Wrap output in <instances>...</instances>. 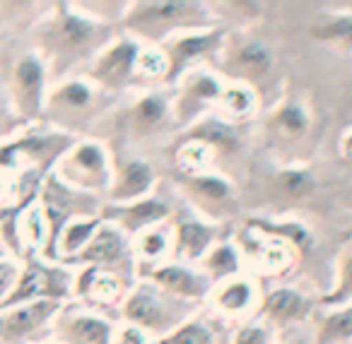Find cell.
<instances>
[{
    "mask_svg": "<svg viewBox=\"0 0 352 344\" xmlns=\"http://www.w3.org/2000/svg\"><path fill=\"white\" fill-rule=\"evenodd\" d=\"M138 251H140V255L145 257V260H155V257H160L162 253L166 251V238L162 231H145L140 238V243H138Z\"/></svg>",
    "mask_w": 352,
    "mask_h": 344,
    "instance_id": "cell-37",
    "label": "cell"
},
{
    "mask_svg": "<svg viewBox=\"0 0 352 344\" xmlns=\"http://www.w3.org/2000/svg\"><path fill=\"white\" fill-rule=\"evenodd\" d=\"M251 227L263 229L265 233H273V236H278L280 241H289L294 248H299V251H307V248L311 246V238H309V233L294 222H287V224H280V227H275V224H268V222H263V219H251Z\"/></svg>",
    "mask_w": 352,
    "mask_h": 344,
    "instance_id": "cell-33",
    "label": "cell"
},
{
    "mask_svg": "<svg viewBox=\"0 0 352 344\" xmlns=\"http://www.w3.org/2000/svg\"><path fill=\"white\" fill-rule=\"evenodd\" d=\"M270 130L283 140H299L309 130V116L299 104L287 102L270 116Z\"/></svg>",
    "mask_w": 352,
    "mask_h": 344,
    "instance_id": "cell-26",
    "label": "cell"
},
{
    "mask_svg": "<svg viewBox=\"0 0 352 344\" xmlns=\"http://www.w3.org/2000/svg\"><path fill=\"white\" fill-rule=\"evenodd\" d=\"M275 185H278V193L285 200H304L314 190V179L309 171L287 169L280 171L278 179H275Z\"/></svg>",
    "mask_w": 352,
    "mask_h": 344,
    "instance_id": "cell-30",
    "label": "cell"
},
{
    "mask_svg": "<svg viewBox=\"0 0 352 344\" xmlns=\"http://www.w3.org/2000/svg\"><path fill=\"white\" fill-rule=\"evenodd\" d=\"M182 188L186 195L198 205V207L208 209L215 217H225V214L234 212V190L220 176H201V174H184L182 176Z\"/></svg>",
    "mask_w": 352,
    "mask_h": 344,
    "instance_id": "cell-11",
    "label": "cell"
},
{
    "mask_svg": "<svg viewBox=\"0 0 352 344\" xmlns=\"http://www.w3.org/2000/svg\"><path fill=\"white\" fill-rule=\"evenodd\" d=\"M217 334L201 320H186L184 325L162 337L157 344H217Z\"/></svg>",
    "mask_w": 352,
    "mask_h": 344,
    "instance_id": "cell-29",
    "label": "cell"
},
{
    "mask_svg": "<svg viewBox=\"0 0 352 344\" xmlns=\"http://www.w3.org/2000/svg\"><path fill=\"white\" fill-rule=\"evenodd\" d=\"M56 332L63 344H111V323L97 315L65 313L56 318Z\"/></svg>",
    "mask_w": 352,
    "mask_h": 344,
    "instance_id": "cell-17",
    "label": "cell"
},
{
    "mask_svg": "<svg viewBox=\"0 0 352 344\" xmlns=\"http://www.w3.org/2000/svg\"><path fill=\"white\" fill-rule=\"evenodd\" d=\"M94 102H97V94L92 92V87H89L87 82L73 80V82L60 84V87L51 94L49 108L51 111H60L65 118H78L92 111Z\"/></svg>",
    "mask_w": 352,
    "mask_h": 344,
    "instance_id": "cell-21",
    "label": "cell"
},
{
    "mask_svg": "<svg viewBox=\"0 0 352 344\" xmlns=\"http://www.w3.org/2000/svg\"><path fill=\"white\" fill-rule=\"evenodd\" d=\"M17 123H25V121H20V118H12L10 113L0 108V137H6L8 133H10L12 128L17 126Z\"/></svg>",
    "mask_w": 352,
    "mask_h": 344,
    "instance_id": "cell-41",
    "label": "cell"
},
{
    "mask_svg": "<svg viewBox=\"0 0 352 344\" xmlns=\"http://www.w3.org/2000/svg\"><path fill=\"white\" fill-rule=\"evenodd\" d=\"M232 344H270L268 332L258 325H244V328L236 330Z\"/></svg>",
    "mask_w": 352,
    "mask_h": 344,
    "instance_id": "cell-38",
    "label": "cell"
},
{
    "mask_svg": "<svg viewBox=\"0 0 352 344\" xmlns=\"http://www.w3.org/2000/svg\"><path fill=\"white\" fill-rule=\"evenodd\" d=\"M352 301V251L340 260V275H338V286L321 296V306H342Z\"/></svg>",
    "mask_w": 352,
    "mask_h": 344,
    "instance_id": "cell-34",
    "label": "cell"
},
{
    "mask_svg": "<svg viewBox=\"0 0 352 344\" xmlns=\"http://www.w3.org/2000/svg\"><path fill=\"white\" fill-rule=\"evenodd\" d=\"M121 25L133 36L155 44V41H164L174 32L210 27L212 17L203 3H191V0H142V3H133Z\"/></svg>",
    "mask_w": 352,
    "mask_h": 344,
    "instance_id": "cell-2",
    "label": "cell"
},
{
    "mask_svg": "<svg viewBox=\"0 0 352 344\" xmlns=\"http://www.w3.org/2000/svg\"><path fill=\"white\" fill-rule=\"evenodd\" d=\"M222 41H225V32L222 30H208V32H196V34L176 36L164 49L166 56L164 82H174L176 78H182L186 73V68H191L196 60H203L212 51L220 49Z\"/></svg>",
    "mask_w": 352,
    "mask_h": 344,
    "instance_id": "cell-9",
    "label": "cell"
},
{
    "mask_svg": "<svg viewBox=\"0 0 352 344\" xmlns=\"http://www.w3.org/2000/svg\"><path fill=\"white\" fill-rule=\"evenodd\" d=\"M135 75H142V78L150 80H164L166 78V56L164 51L157 49H140V56H138L135 63Z\"/></svg>",
    "mask_w": 352,
    "mask_h": 344,
    "instance_id": "cell-35",
    "label": "cell"
},
{
    "mask_svg": "<svg viewBox=\"0 0 352 344\" xmlns=\"http://www.w3.org/2000/svg\"><path fill=\"white\" fill-rule=\"evenodd\" d=\"M188 142H201L208 150H215L220 154H234L239 150V137L234 128L222 121H203L186 135Z\"/></svg>",
    "mask_w": 352,
    "mask_h": 344,
    "instance_id": "cell-22",
    "label": "cell"
},
{
    "mask_svg": "<svg viewBox=\"0 0 352 344\" xmlns=\"http://www.w3.org/2000/svg\"><path fill=\"white\" fill-rule=\"evenodd\" d=\"M220 236V229L215 224H203L196 219H182L176 224V255L186 257V260H196V257L206 255L210 246Z\"/></svg>",
    "mask_w": 352,
    "mask_h": 344,
    "instance_id": "cell-19",
    "label": "cell"
},
{
    "mask_svg": "<svg viewBox=\"0 0 352 344\" xmlns=\"http://www.w3.org/2000/svg\"><path fill=\"white\" fill-rule=\"evenodd\" d=\"M104 219L99 217V214H94V217H87L82 219V222H70L68 227L63 229V233H60L58 238V248H60V255L63 257H75L80 251H82L85 246H87L89 241H92L94 233L102 229Z\"/></svg>",
    "mask_w": 352,
    "mask_h": 344,
    "instance_id": "cell-27",
    "label": "cell"
},
{
    "mask_svg": "<svg viewBox=\"0 0 352 344\" xmlns=\"http://www.w3.org/2000/svg\"><path fill=\"white\" fill-rule=\"evenodd\" d=\"M352 339V303L323 315L316 330V344H345Z\"/></svg>",
    "mask_w": 352,
    "mask_h": 344,
    "instance_id": "cell-28",
    "label": "cell"
},
{
    "mask_svg": "<svg viewBox=\"0 0 352 344\" xmlns=\"http://www.w3.org/2000/svg\"><path fill=\"white\" fill-rule=\"evenodd\" d=\"M126 257V243H123L121 233L111 227L99 229L97 233L92 236V241L82 248V251L75 255L78 262H85L89 267H107L113 265V262H121ZM73 260V257H70Z\"/></svg>",
    "mask_w": 352,
    "mask_h": 344,
    "instance_id": "cell-18",
    "label": "cell"
},
{
    "mask_svg": "<svg viewBox=\"0 0 352 344\" xmlns=\"http://www.w3.org/2000/svg\"><path fill=\"white\" fill-rule=\"evenodd\" d=\"M206 267L210 272V279H225V277H232L239 272V255H236V251L230 243H220V246H215L208 253Z\"/></svg>",
    "mask_w": 352,
    "mask_h": 344,
    "instance_id": "cell-31",
    "label": "cell"
},
{
    "mask_svg": "<svg viewBox=\"0 0 352 344\" xmlns=\"http://www.w3.org/2000/svg\"><path fill=\"white\" fill-rule=\"evenodd\" d=\"M340 157L352 164V130H345V135L340 137Z\"/></svg>",
    "mask_w": 352,
    "mask_h": 344,
    "instance_id": "cell-42",
    "label": "cell"
},
{
    "mask_svg": "<svg viewBox=\"0 0 352 344\" xmlns=\"http://www.w3.org/2000/svg\"><path fill=\"white\" fill-rule=\"evenodd\" d=\"M152 183H155V171L147 161L131 159L113 171V183L109 188L113 205H128L145 200V195L150 193Z\"/></svg>",
    "mask_w": 352,
    "mask_h": 344,
    "instance_id": "cell-15",
    "label": "cell"
},
{
    "mask_svg": "<svg viewBox=\"0 0 352 344\" xmlns=\"http://www.w3.org/2000/svg\"><path fill=\"white\" fill-rule=\"evenodd\" d=\"M116 344H145V337H142V332L138 328H128V330H123V334L118 337V342Z\"/></svg>",
    "mask_w": 352,
    "mask_h": 344,
    "instance_id": "cell-40",
    "label": "cell"
},
{
    "mask_svg": "<svg viewBox=\"0 0 352 344\" xmlns=\"http://www.w3.org/2000/svg\"><path fill=\"white\" fill-rule=\"evenodd\" d=\"M169 214V205L162 203V200H138V203H128V205H104L99 209V217L104 222H116L126 229L128 233L142 231L145 227L162 222V219Z\"/></svg>",
    "mask_w": 352,
    "mask_h": 344,
    "instance_id": "cell-13",
    "label": "cell"
},
{
    "mask_svg": "<svg viewBox=\"0 0 352 344\" xmlns=\"http://www.w3.org/2000/svg\"><path fill=\"white\" fill-rule=\"evenodd\" d=\"M46 70L36 56L27 54L15 63L10 73V94L20 121H36L44 108Z\"/></svg>",
    "mask_w": 352,
    "mask_h": 344,
    "instance_id": "cell-7",
    "label": "cell"
},
{
    "mask_svg": "<svg viewBox=\"0 0 352 344\" xmlns=\"http://www.w3.org/2000/svg\"><path fill=\"white\" fill-rule=\"evenodd\" d=\"M17 279H20V277H17L15 267H12L10 262H0V303L12 294Z\"/></svg>",
    "mask_w": 352,
    "mask_h": 344,
    "instance_id": "cell-39",
    "label": "cell"
},
{
    "mask_svg": "<svg viewBox=\"0 0 352 344\" xmlns=\"http://www.w3.org/2000/svg\"><path fill=\"white\" fill-rule=\"evenodd\" d=\"M111 176L107 152L97 142H78L58 161V179L80 193L109 188L113 183Z\"/></svg>",
    "mask_w": 352,
    "mask_h": 344,
    "instance_id": "cell-4",
    "label": "cell"
},
{
    "mask_svg": "<svg viewBox=\"0 0 352 344\" xmlns=\"http://www.w3.org/2000/svg\"><path fill=\"white\" fill-rule=\"evenodd\" d=\"M113 32L109 25L78 15L68 3H58L56 12L41 30V46L56 60L60 73L89 56H99L111 41Z\"/></svg>",
    "mask_w": 352,
    "mask_h": 344,
    "instance_id": "cell-1",
    "label": "cell"
},
{
    "mask_svg": "<svg viewBox=\"0 0 352 344\" xmlns=\"http://www.w3.org/2000/svg\"><path fill=\"white\" fill-rule=\"evenodd\" d=\"M94 198L87 193L65 185L58 176H46L44 188H41V209L46 224H49V241H46L44 255L49 260L58 257V238L63 229L70 224L73 214H92L97 212V205H92Z\"/></svg>",
    "mask_w": 352,
    "mask_h": 344,
    "instance_id": "cell-3",
    "label": "cell"
},
{
    "mask_svg": "<svg viewBox=\"0 0 352 344\" xmlns=\"http://www.w3.org/2000/svg\"><path fill=\"white\" fill-rule=\"evenodd\" d=\"M309 36L352 51V15H328L309 27Z\"/></svg>",
    "mask_w": 352,
    "mask_h": 344,
    "instance_id": "cell-25",
    "label": "cell"
},
{
    "mask_svg": "<svg viewBox=\"0 0 352 344\" xmlns=\"http://www.w3.org/2000/svg\"><path fill=\"white\" fill-rule=\"evenodd\" d=\"M222 92H225V87H222L212 75H208V73L188 75L182 92H179V99H176V104H174L179 126H188V123L196 118V113L201 111V108H206V104L220 102Z\"/></svg>",
    "mask_w": 352,
    "mask_h": 344,
    "instance_id": "cell-12",
    "label": "cell"
},
{
    "mask_svg": "<svg viewBox=\"0 0 352 344\" xmlns=\"http://www.w3.org/2000/svg\"><path fill=\"white\" fill-rule=\"evenodd\" d=\"M227 68L232 75H236L239 80L246 82H258V80L268 78V73L273 70V56L265 46L256 44V41H236L225 58Z\"/></svg>",
    "mask_w": 352,
    "mask_h": 344,
    "instance_id": "cell-16",
    "label": "cell"
},
{
    "mask_svg": "<svg viewBox=\"0 0 352 344\" xmlns=\"http://www.w3.org/2000/svg\"><path fill=\"white\" fill-rule=\"evenodd\" d=\"M140 56V46L133 39H118L116 44L107 46L102 54L94 58L89 68V78L102 89H123L135 78V63Z\"/></svg>",
    "mask_w": 352,
    "mask_h": 344,
    "instance_id": "cell-8",
    "label": "cell"
},
{
    "mask_svg": "<svg viewBox=\"0 0 352 344\" xmlns=\"http://www.w3.org/2000/svg\"><path fill=\"white\" fill-rule=\"evenodd\" d=\"M309 310H311V301H307L294 289H273L263 299V313L275 325L299 323L307 318Z\"/></svg>",
    "mask_w": 352,
    "mask_h": 344,
    "instance_id": "cell-20",
    "label": "cell"
},
{
    "mask_svg": "<svg viewBox=\"0 0 352 344\" xmlns=\"http://www.w3.org/2000/svg\"><path fill=\"white\" fill-rule=\"evenodd\" d=\"M251 299H254V289L249 282L234 279L217 294V306L227 313H241L244 308H249Z\"/></svg>",
    "mask_w": 352,
    "mask_h": 344,
    "instance_id": "cell-32",
    "label": "cell"
},
{
    "mask_svg": "<svg viewBox=\"0 0 352 344\" xmlns=\"http://www.w3.org/2000/svg\"><path fill=\"white\" fill-rule=\"evenodd\" d=\"M121 277L109 272L107 267H87L82 272V277H78V294H82L85 299H94V301H113L118 299L123 284Z\"/></svg>",
    "mask_w": 352,
    "mask_h": 344,
    "instance_id": "cell-23",
    "label": "cell"
},
{
    "mask_svg": "<svg viewBox=\"0 0 352 344\" xmlns=\"http://www.w3.org/2000/svg\"><path fill=\"white\" fill-rule=\"evenodd\" d=\"M182 299L174 296L155 294L152 289H135L133 294H128L126 303H123V318L138 330H150L157 334H169L174 332L179 325L186 323L184 315L188 313V308L176 310V306Z\"/></svg>",
    "mask_w": 352,
    "mask_h": 344,
    "instance_id": "cell-5",
    "label": "cell"
},
{
    "mask_svg": "<svg viewBox=\"0 0 352 344\" xmlns=\"http://www.w3.org/2000/svg\"><path fill=\"white\" fill-rule=\"evenodd\" d=\"M147 277L152 279V284L160 286L164 294L174 296V299L182 301H198L208 294L210 289V282L203 275L186 270L182 265H164L155 267V270L147 272Z\"/></svg>",
    "mask_w": 352,
    "mask_h": 344,
    "instance_id": "cell-14",
    "label": "cell"
},
{
    "mask_svg": "<svg viewBox=\"0 0 352 344\" xmlns=\"http://www.w3.org/2000/svg\"><path fill=\"white\" fill-rule=\"evenodd\" d=\"M70 294V275L60 267H49L39 260H27L25 272L17 279L12 294L8 296L0 310L15 308L20 303H30V301H63Z\"/></svg>",
    "mask_w": 352,
    "mask_h": 344,
    "instance_id": "cell-6",
    "label": "cell"
},
{
    "mask_svg": "<svg viewBox=\"0 0 352 344\" xmlns=\"http://www.w3.org/2000/svg\"><path fill=\"white\" fill-rule=\"evenodd\" d=\"M166 99L162 94H147V97L138 99L128 111V126L138 133L145 135L160 128V123L166 118Z\"/></svg>",
    "mask_w": 352,
    "mask_h": 344,
    "instance_id": "cell-24",
    "label": "cell"
},
{
    "mask_svg": "<svg viewBox=\"0 0 352 344\" xmlns=\"http://www.w3.org/2000/svg\"><path fill=\"white\" fill-rule=\"evenodd\" d=\"M220 102L234 116H246L256 106V94L249 87H227Z\"/></svg>",
    "mask_w": 352,
    "mask_h": 344,
    "instance_id": "cell-36",
    "label": "cell"
},
{
    "mask_svg": "<svg viewBox=\"0 0 352 344\" xmlns=\"http://www.w3.org/2000/svg\"><path fill=\"white\" fill-rule=\"evenodd\" d=\"M60 310L58 301H30L0 315V344H12L34 334Z\"/></svg>",
    "mask_w": 352,
    "mask_h": 344,
    "instance_id": "cell-10",
    "label": "cell"
}]
</instances>
